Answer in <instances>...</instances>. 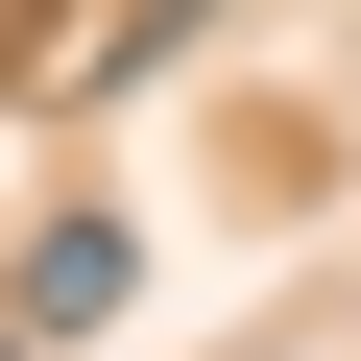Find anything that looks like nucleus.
I'll use <instances>...</instances> for the list:
<instances>
[{
	"label": "nucleus",
	"instance_id": "f257e3e1",
	"mask_svg": "<svg viewBox=\"0 0 361 361\" xmlns=\"http://www.w3.org/2000/svg\"><path fill=\"white\" fill-rule=\"evenodd\" d=\"M0 313H25V337H121V313H145V217H49Z\"/></svg>",
	"mask_w": 361,
	"mask_h": 361
},
{
	"label": "nucleus",
	"instance_id": "f03ea898",
	"mask_svg": "<svg viewBox=\"0 0 361 361\" xmlns=\"http://www.w3.org/2000/svg\"><path fill=\"white\" fill-rule=\"evenodd\" d=\"M193 25H217V0H97V49H73V97H121V73H169Z\"/></svg>",
	"mask_w": 361,
	"mask_h": 361
},
{
	"label": "nucleus",
	"instance_id": "7ed1b4c3",
	"mask_svg": "<svg viewBox=\"0 0 361 361\" xmlns=\"http://www.w3.org/2000/svg\"><path fill=\"white\" fill-rule=\"evenodd\" d=\"M0 361H49V337H25V313H0Z\"/></svg>",
	"mask_w": 361,
	"mask_h": 361
}]
</instances>
